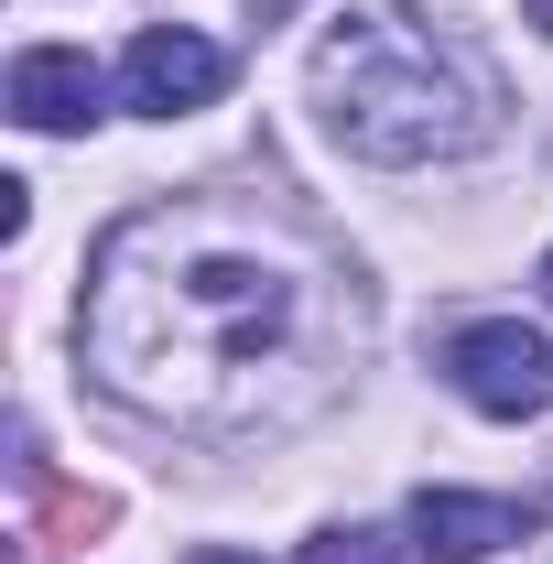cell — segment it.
Segmentation results:
<instances>
[{
	"label": "cell",
	"instance_id": "9c48e42d",
	"mask_svg": "<svg viewBox=\"0 0 553 564\" xmlns=\"http://www.w3.org/2000/svg\"><path fill=\"white\" fill-rule=\"evenodd\" d=\"M196 564H250V554H196Z\"/></svg>",
	"mask_w": 553,
	"mask_h": 564
},
{
	"label": "cell",
	"instance_id": "5b68a950",
	"mask_svg": "<svg viewBox=\"0 0 553 564\" xmlns=\"http://www.w3.org/2000/svg\"><path fill=\"white\" fill-rule=\"evenodd\" d=\"M532 532V510H510V499H467V489H423L413 499V554L423 564H488L499 543H521Z\"/></svg>",
	"mask_w": 553,
	"mask_h": 564
},
{
	"label": "cell",
	"instance_id": "8992f818",
	"mask_svg": "<svg viewBox=\"0 0 553 564\" xmlns=\"http://www.w3.org/2000/svg\"><path fill=\"white\" fill-rule=\"evenodd\" d=\"M98 66L76 55V44H33V55H11V120L22 131H87L98 120Z\"/></svg>",
	"mask_w": 553,
	"mask_h": 564
},
{
	"label": "cell",
	"instance_id": "52a82bcc",
	"mask_svg": "<svg viewBox=\"0 0 553 564\" xmlns=\"http://www.w3.org/2000/svg\"><path fill=\"white\" fill-rule=\"evenodd\" d=\"M315 564H402V543H391V532H326Z\"/></svg>",
	"mask_w": 553,
	"mask_h": 564
},
{
	"label": "cell",
	"instance_id": "7a4b0ae2",
	"mask_svg": "<svg viewBox=\"0 0 553 564\" xmlns=\"http://www.w3.org/2000/svg\"><path fill=\"white\" fill-rule=\"evenodd\" d=\"M315 109L358 163H456L499 131V76L413 11H347L315 44Z\"/></svg>",
	"mask_w": 553,
	"mask_h": 564
},
{
	"label": "cell",
	"instance_id": "277c9868",
	"mask_svg": "<svg viewBox=\"0 0 553 564\" xmlns=\"http://www.w3.org/2000/svg\"><path fill=\"white\" fill-rule=\"evenodd\" d=\"M228 44H207V33H185V22H152L131 44V66H120V98H131L141 120H185V109H217L228 98Z\"/></svg>",
	"mask_w": 553,
	"mask_h": 564
},
{
	"label": "cell",
	"instance_id": "ba28073f",
	"mask_svg": "<svg viewBox=\"0 0 553 564\" xmlns=\"http://www.w3.org/2000/svg\"><path fill=\"white\" fill-rule=\"evenodd\" d=\"M521 11H532V22H543V33H553V0H521Z\"/></svg>",
	"mask_w": 553,
	"mask_h": 564
},
{
	"label": "cell",
	"instance_id": "3957f363",
	"mask_svg": "<svg viewBox=\"0 0 553 564\" xmlns=\"http://www.w3.org/2000/svg\"><path fill=\"white\" fill-rule=\"evenodd\" d=\"M445 380H456L488 423H521V413L553 402V337L521 326V315H488V326H467V337L445 348Z\"/></svg>",
	"mask_w": 553,
	"mask_h": 564
},
{
	"label": "cell",
	"instance_id": "6da1fadb",
	"mask_svg": "<svg viewBox=\"0 0 553 564\" xmlns=\"http://www.w3.org/2000/svg\"><path fill=\"white\" fill-rule=\"evenodd\" d=\"M347 348H358L347 261L261 196H163L120 217L87 261L98 380L185 434L304 423L347 380Z\"/></svg>",
	"mask_w": 553,
	"mask_h": 564
},
{
	"label": "cell",
	"instance_id": "30bf717a",
	"mask_svg": "<svg viewBox=\"0 0 553 564\" xmlns=\"http://www.w3.org/2000/svg\"><path fill=\"white\" fill-rule=\"evenodd\" d=\"M543 293H553V261H543Z\"/></svg>",
	"mask_w": 553,
	"mask_h": 564
}]
</instances>
